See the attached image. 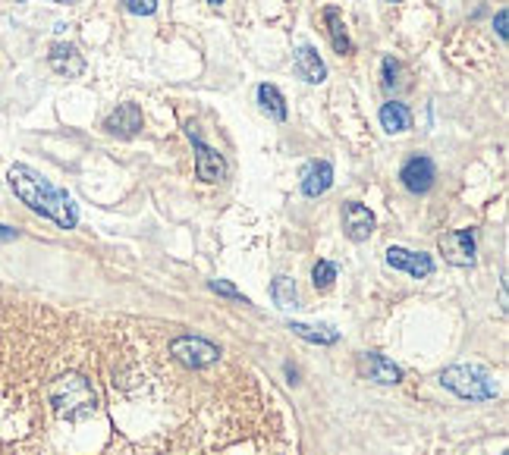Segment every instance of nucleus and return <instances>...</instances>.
I'll return each mask as SVG.
<instances>
[{
	"label": "nucleus",
	"instance_id": "423d86ee",
	"mask_svg": "<svg viewBox=\"0 0 509 455\" xmlns=\"http://www.w3.org/2000/svg\"><path fill=\"white\" fill-rule=\"evenodd\" d=\"M189 138L192 145H195V173L202 183H220V179L227 177V161L218 154V148H211V145H204L202 138L195 136V129L189 126Z\"/></svg>",
	"mask_w": 509,
	"mask_h": 455
},
{
	"label": "nucleus",
	"instance_id": "dca6fc26",
	"mask_svg": "<svg viewBox=\"0 0 509 455\" xmlns=\"http://www.w3.org/2000/svg\"><path fill=\"white\" fill-rule=\"evenodd\" d=\"M324 22H327V35H330V44L337 54H353V41L346 35V26H343V16H339L337 7L324 10Z\"/></svg>",
	"mask_w": 509,
	"mask_h": 455
},
{
	"label": "nucleus",
	"instance_id": "f8f14e48",
	"mask_svg": "<svg viewBox=\"0 0 509 455\" xmlns=\"http://www.w3.org/2000/svg\"><path fill=\"white\" fill-rule=\"evenodd\" d=\"M333 185V163L330 161H312L302 173V192L308 198L324 195L327 189Z\"/></svg>",
	"mask_w": 509,
	"mask_h": 455
},
{
	"label": "nucleus",
	"instance_id": "7ed1b4c3",
	"mask_svg": "<svg viewBox=\"0 0 509 455\" xmlns=\"http://www.w3.org/2000/svg\"><path fill=\"white\" fill-rule=\"evenodd\" d=\"M441 383L459 399L469 402H488L497 396V387L490 380V374L478 365H453L441 374Z\"/></svg>",
	"mask_w": 509,
	"mask_h": 455
},
{
	"label": "nucleus",
	"instance_id": "1a4fd4ad",
	"mask_svg": "<svg viewBox=\"0 0 509 455\" xmlns=\"http://www.w3.org/2000/svg\"><path fill=\"white\" fill-rule=\"evenodd\" d=\"M104 129L116 138L139 136V129H142V110H139V104H120V107L104 120Z\"/></svg>",
	"mask_w": 509,
	"mask_h": 455
},
{
	"label": "nucleus",
	"instance_id": "bb28decb",
	"mask_svg": "<svg viewBox=\"0 0 509 455\" xmlns=\"http://www.w3.org/2000/svg\"><path fill=\"white\" fill-rule=\"evenodd\" d=\"M208 4H214V7H220V4H224V0H208Z\"/></svg>",
	"mask_w": 509,
	"mask_h": 455
},
{
	"label": "nucleus",
	"instance_id": "a211bd4d",
	"mask_svg": "<svg viewBox=\"0 0 509 455\" xmlns=\"http://www.w3.org/2000/svg\"><path fill=\"white\" fill-rule=\"evenodd\" d=\"M271 295H274V305L290 311V308H299V289H296V279L290 277H277L271 283Z\"/></svg>",
	"mask_w": 509,
	"mask_h": 455
},
{
	"label": "nucleus",
	"instance_id": "6ab92c4d",
	"mask_svg": "<svg viewBox=\"0 0 509 455\" xmlns=\"http://www.w3.org/2000/svg\"><path fill=\"white\" fill-rule=\"evenodd\" d=\"M258 104L265 107V114H271L277 122L286 120V101H283V95H280L277 85H271V82L258 85Z\"/></svg>",
	"mask_w": 509,
	"mask_h": 455
},
{
	"label": "nucleus",
	"instance_id": "9b49d317",
	"mask_svg": "<svg viewBox=\"0 0 509 455\" xmlns=\"http://www.w3.org/2000/svg\"><path fill=\"white\" fill-rule=\"evenodd\" d=\"M48 63L57 75H63V79H76V75L85 73V57H82L73 44H54L48 54Z\"/></svg>",
	"mask_w": 509,
	"mask_h": 455
},
{
	"label": "nucleus",
	"instance_id": "aec40b11",
	"mask_svg": "<svg viewBox=\"0 0 509 455\" xmlns=\"http://www.w3.org/2000/svg\"><path fill=\"white\" fill-rule=\"evenodd\" d=\"M333 279H337V264H333V261H318V264H314V271H312L314 289H327Z\"/></svg>",
	"mask_w": 509,
	"mask_h": 455
},
{
	"label": "nucleus",
	"instance_id": "f3484780",
	"mask_svg": "<svg viewBox=\"0 0 509 455\" xmlns=\"http://www.w3.org/2000/svg\"><path fill=\"white\" fill-rule=\"evenodd\" d=\"M290 330L299 340H308V342H318V346H333L339 340V333L333 330L330 324H321V326H312V324H290Z\"/></svg>",
	"mask_w": 509,
	"mask_h": 455
},
{
	"label": "nucleus",
	"instance_id": "ddd939ff",
	"mask_svg": "<svg viewBox=\"0 0 509 455\" xmlns=\"http://www.w3.org/2000/svg\"><path fill=\"white\" fill-rule=\"evenodd\" d=\"M296 73L312 85H321L327 79V63L321 60V54L312 44H299V51H296Z\"/></svg>",
	"mask_w": 509,
	"mask_h": 455
},
{
	"label": "nucleus",
	"instance_id": "6e6552de",
	"mask_svg": "<svg viewBox=\"0 0 509 455\" xmlns=\"http://www.w3.org/2000/svg\"><path fill=\"white\" fill-rule=\"evenodd\" d=\"M387 264L394 267V271H402L415 279H425V277L434 273V261H431V255L409 252V248H400V245H390L387 248Z\"/></svg>",
	"mask_w": 509,
	"mask_h": 455
},
{
	"label": "nucleus",
	"instance_id": "cd10ccee",
	"mask_svg": "<svg viewBox=\"0 0 509 455\" xmlns=\"http://www.w3.org/2000/svg\"><path fill=\"white\" fill-rule=\"evenodd\" d=\"M390 4H402V0H390Z\"/></svg>",
	"mask_w": 509,
	"mask_h": 455
},
{
	"label": "nucleus",
	"instance_id": "4be33fe9",
	"mask_svg": "<svg viewBox=\"0 0 509 455\" xmlns=\"http://www.w3.org/2000/svg\"><path fill=\"white\" fill-rule=\"evenodd\" d=\"M123 7L132 16H151L157 10V0H123Z\"/></svg>",
	"mask_w": 509,
	"mask_h": 455
},
{
	"label": "nucleus",
	"instance_id": "20e7f679",
	"mask_svg": "<svg viewBox=\"0 0 509 455\" xmlns=\"http://www.w3.org/2000/svg\"><path fill=\"white\" fill-rule=\"evenodd\" d=\"M170 355H173L179 365L198 371V367L214 365V361L220 358V349L214 346V342L202 340V336H177V340L170 342Z\"/></svg>",
	"mask_w": 509,
	"mask_h": 455
},
{
	"label": "nucleus",
	"instance_id": "f03ea898",
	"mask_svg": "<svg viewBox=\"0 0 509 455\" xmlns=\"http://www.w3.org/2000/svg\"><path fill=\"white\" fill-rule=\"evenodd\" d=\"M51 405L63 421H85L95 415L98 396L82 374H63L51 383Z\"/></svg>",
	"mask_w": 509,
	"mask_h": 455
},
{
	"label": "nucleus",
	"instance_id": "a878e982",
	"mask_svg": "<svg viewBox=\"0 0 509 455\" xmlns=\"http://www.w3.org/2000/svg\"><path fill=\"white\" fill-rule=\"evenodd\" d=\"M51 4H79V0H51Z\"/></svg>",
	"mask_w": 509,
	"mask_h": 455
},
{
	"label": "nucleus",
	"instance_id": "39448f33",
	"mask_svg": "<svg viewBox=\"0 0 509 455\" xmlns=\"http://www.w3.org/2000/svg\"><path fill=\"white\" fill-rule=\"evenodd\" d=\"M400 179L412 195H428L434 189V179H437V167L428 154H415L402 163L400 170Z\"/></svg>",
	"mask_w": 509,
	"mask_h": 455
},
{
	"label": "nucleus",
	"instance_id": "0eeeda50",
	"mask_svg": "<svg viewBox=\"0 0 509 455\" xmlns=\"http://www.w3.org/2000/svg\"><path fill=\"white\" fill-rule=\"evenodd\" d=\"M441 252L453 267H472L475 264V236H472V230H453L441 236Z\"/></svg>",
	"mask_w": 509,
	"mask_h": 455
},
{
	"label": "nucleus",
	"instance_id": "2eb2a0df",
	"mask_svg": "<svg viewBox=\"0 0 509 455\" xmlns=\"http://www.w3.org/2000/svg\"><path fill=\"white\" fill-rule=\"evenodd\" d=\"M380 126H384V132H390V136L409 132L412 129V110L400 101L384 104V107H380Z\"/></svg>",
	"mask_w": 509,
	"mask_h": 455
},
{
	"label": "nucleus",
	"instance_id": "f257e3e1",
	"mask_svg": "<svg viewBox=\"0 0 509 455\" xmlns=\"http://www.w3.org/2000/svg\"><path fill=\"white\" fill-rule=\"evenodd\" d=\"M7 183L22 204H28L41 217L54 220L60 230H73L79 224V208L73 204V198L63 189H57L54 183H48L41 173H35L32 167H26V163H13L10 167Z\"/></svg>",
	"mask_w": 509,
	"mask_h": 455
},
{
	"label": "nucleus",
	"instance_id": "9d476101",
	"mask_svg": "<svg viewBox=\"0 0 509 455\" xmlns=\"http://www.w3.org/2000/svg\"><path fill=\"white\" fill-rule=\"evenodd\" d=\"M343 230L353 242H365L374 232V214L368 211L365 204L359 201H346L343 204Z\"/></svg>",
	"mask_w": 509,
	"mask_h": 455
},
{
	"label": "nucleus",
	"instance_id": "4468645a",
	"mask_svg": "<svg viewBox=\"0 0 509 455\" xmlns=\"http://www.w3.org/2000/svg\"><path fill=\"white\" fill-rule=\"evenodd\" d=\"M365 374H368V380L394 387V383L402 380V367L394 365L390 358H384V355H365Z\"/></svg>",
	"mask_w": 509,
	"mask_h": 455
},
{
	"label": "nucleus",
	"instance_id": "393cba45",
	"mask_svg": "<svg viewBox=\"0 0 509 455\" xmlns=\"http://www.w3.org/2000/svg\"><path fill=\"white\" fill-rule=\"evenodd\" d=\"M16 236H20V232H16L13 226H4V224H0V242H10V239H16Z\"/></svg>",
	"mask_w": 509,
	"mask_h": 455
},
{
	"label": "nucleus",
	"instance_id": "5701e85b",
	"mask_svg": "<svg viewBox=\"0 0 509 455\" xmlns=\"http://www.w3.org/2000/svg\"><path fill=\"white\" fill-rule=\"evenodd\" d=\"M396 75H400V63L394 60V57H387V60H384V85H387V89H394L396 82Z\"/></svg>",
	"mask_w": 509,
	"mask_h": 455
},
{
	"label": "nucleus",
	"instance_id": "b1692460",
	"mask_svg": "<svg viewBox=\"0 0 509 455\" xmlns=\"http://www.w3.org/2000/svg\"><path fill=\"white\" fill-rule=\"evenodd\" d=\"M494 26H497V35H500V38L506 41V38H509V28H506V10H497Z\"/></svg>",
	"mask_w": 509,
	"mask_h": 455
},
{
	"label": "nucleus",
	"instance_id": "412c9836",
	"mask_svg": "<svg viewBox=\"0 0 509 455\" xmlns=\"http://www.w3.org/2000/svg\"><path fill=\"white\" fill-rule=\"evenodd\" d=\"M211 293L227 295V299H236V302H243V305H249V299H245V295L239 293L236 286H230V283H227V279H211Z\"/></svg>",
	"mask_w": 509,
	"mask_h": 455
}]
</instances>
